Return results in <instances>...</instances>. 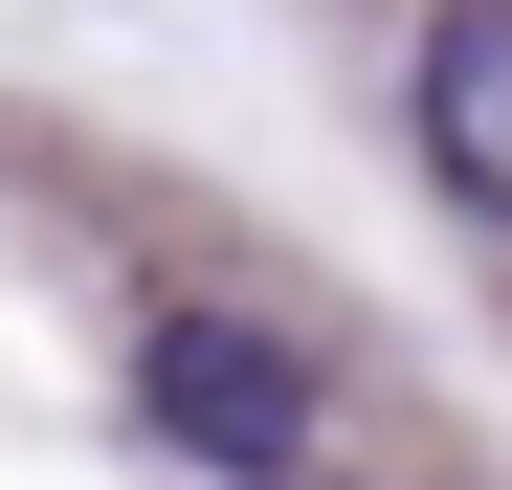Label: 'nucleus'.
<instances>
[{
  "instance_id": "nucleus-1",
  "label": "nucleus",
  "mask_w": 512,
  "mask_h": 490,
  "mask_svg": "<svg viewBox=\"0 0 512 490\" xmlns=\"http://www.w3.org/2000/svg\"><path fill=\"white\" fill-rule=\"evenodd\" d=\"M134 401H156V446H201V468H245V490H312V468H334L312 357H290V335H245V312H156Z\"/></svg>"
},
{
  "instance_id": "nucleus-2",
  "label": "nucleus",
  "mask_w": 512,
  "mask_h": 490,
  "mask_svg": "<svg viewBox=\"0 0 512 490\" xmlns=\"http://www.w3.org/2000/svg\"><path fill=\"white\" fill-rule=\"evenodd\" d=\"M401 112H423V156H446V201L512 223V0H446V23H423Z\"/></svg>"
}]
</instances>
